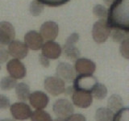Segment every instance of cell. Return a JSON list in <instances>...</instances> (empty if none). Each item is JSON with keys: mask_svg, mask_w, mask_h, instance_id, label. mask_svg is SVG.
<instances>
[{"mask_svg": "<svg viewBox=\"0 0 129 121\" xmlns=\"http://www.w3.org/2000/svg\"><path fill=\"white\" fill-rule=\"evenodd\" d=\"M11 114L15 119L26 120L31 115V109L24 102H17L10 106Z\"/></svg>", "mask_w": 129, "mask_h": 121, "instance_id": "52a82bcc", "label": "cell"}, {"mask_svg": "<svg viewBox=\"0 0 129 121\" xmlns=\"http://www.w3.org/2000/svg\"><path fill=\"white\" fill-rule=\"evenodd\" d=\"M52 121H64V119H61V118H56L55 119H52Z\"/></svg>", "mask_w": 129, "mask_h": 121, "instance_id": "d590c367", "label": "cell"}, {"mask_svg": "<svg viewBox=\"0 0 129 121\" xmlns=\"http://www.w3.org/2000/svg\"><path fill=\"white\" fill-rule=\"evenodd\" d=\"M15 94L17 95V98L21 100L22 102H25L30 96V86L25 82L17 83L15 86Z\"/></svg>", "mask_w": 129, "mask_h": 121, "instance_id": "ac0fdd59", "label": "cell"}, {"mask_svg": "<svg viewBox=\"0 0 129 121\" xmlns=\"http://www.w3.org/2000/svg\"><path fill=\"white\" fill-rule=\"evenodd\" d=\"M120 53L124 58L128 59V39L125 40L124 41L121 43Z\"/></svg>", "mask_w": 129, "mask_h": 121, "instance_id": "f546056e", "label": "cell"}, {"mask_svg": "<svg viewBox=\"0 0 129 121\" xmlns=\"http://www.w3.org/2000/svg\"><path fill=\"white\" fill-rule=\"evenodd\" d=\"M114 111L108 107H100L95 112L96 121H112Z\"/></svg>", "mask_w": 129, "mask_h": 121, "instance_id": "d6986e66", "label": "cell"}, {"mask_svg": "<svg viewBox=\"0 0 129 121\" xmlns=\"http://www.w3.org/2000/svg\"><path fill=\"white\" fill-rule=\"evenodd\" d=\"M39 60H40V65L43 66V67H44V68H48V66H49V64H50V62H49V59L48 58H47V57H45L44 56H43L42 54H40V56H39Z\"/></svg>", "mask_w": 129, "mask_h": 121, "instance_id": "d6a6232c", "label": "cell"}, {"mask_svg": "<svg viewBox=\"0 0 129 121\" xmlns=\"http://www.w3.org/2000/svg\"><path fill=\"white\" fill-rule=\"evenodd\" d=\"M103 2L106 3L107 6H110L111 4L114 2V0H103Z\"/></svg>", "mask_w": 129, "mask_h": 121, "instance_id": "836d02e7", "label": "cell"}, {"mask_svg": "<svg viewBox=\"0 0 129 121\" xmlns=\"http://www.w3.org/2000/svg\"><path fill=\"white\" fill-rule=\"evenodd\" d=\"M42 55L52 60H56L61 55L62 48L60 45L54 41H48L42 46Z\"/></svg>", "mask_w": 129, "mask_h": 121, "instance_id": "e0dca14e", "label": "cell"}, {"mask_svg": "<svg viewBox=\"0 0 129 121\" xmlns=\"http://www.w3.org/2000/svg\"><path fill=\"white\" fill-rule=\"evenodd\" d=\"M59 27L57 23L53 21H47L44 23L40 29V34L42 38L48 41H53L58 36Z\"/></svg>", "mask_w": 129, "mask_h": 121, "instance_id": "30bf717a", "label": "cell"}, {"mask_svg": "<svg viewBox=\"0 0 129 121\" xmlns=\"http://www.w3.org/2000/svg\"><path fill=\"white\" fill-rule=\"evenodd\" d=\"M56 74L64 82H71L75 78V70L70 63L60 62L56 69Z\"/></svg>", "mask_w": 129, "mask_h": 121, "instance_id": "7c38bea8", "label": "cell"}, {"mask_svg": "<svg viewBox=\"0 0 129 121\" xmlns=\"http://www.w3.org/2000/svg\"><path fill=\"white\" fill-rule=\"evenodd\" d=\"M107 107L113 111H117L123 107V100L119 95H112L107 100Z\"/></svg>", "mask_w": 129, "mask_h": 121, "instance_id": "ffe728a7", "label": "cell"}, {"mask_svg": "<svg viewBox=\"0 0 129 121\" xmlns=\"http://www.w3.org/2000/svg\"><path fill=\"white\" fill-rule=\"evenodd\" d=\"M9 58L8 51L3 45H0V64L5 63Z\"/></svg>", "mask_w": 129, "mask_h": 121, "instance_id": "4dcf8cb0", "label": "cell"}, {"mask_svg": "<svg viewBox=\"0 0 129 121\" xmlns=\"http://www.w3.org/2000/svg\"><path fill=\"white\" fill-rule=\"evenodd\" d=\"M112 121H129V108L123 107L115 112Z\"/></svg>", "mask_w": 129, "mask_h": 121, "instance_id": "484cf974", "label": "cell"}, {"mask_svg": "<svg viewBox=\"0 0 129 121\" xmlns=\"http://www.w3.org/2000/svg\"><path fill=\"white\" fill-rule=\"evenodd\" d=\"M0 70H1V66H0Z\"/></svg>", "mask_w": 129, "mask_h": 121, "instance_id": "8d00e7d4", "label": "cell"}, {"mask_svg": "<svg viewBox=\"0 0 129 121\" xmlns=\"http://www.w3.org/2000/svg\"><path fill=\"white\" fill-rule=\"evenodd\" d=\"M15 37V30L9 22H0V44H9Z\"/></svg>", "mask_w": 129, "mask_h": 121, "instance_id": "4fadbf2b", "label": "cell"}, {"mask_svg": "<svg viewBox=\"0 0 129 121\" xmlns=\"http://www.w3.org/2000/svg\"><path fill=\"white\" fill-rule=\"evenodd\" d=\"M109 7L107 22L110 27L129 31V0H114Z\"/></svg>", "mask_w": 129, "mask_h": 121, "instance_id": "6da1fadb", "label": "cell"}, {"mask_svg": "<svg viewBox=\"0 0 129 121\" xmlns=\"http://www.w3.org/2000/svg\"><path fill=\"white\" fill-rule=\"evenodd\" d=\"M39 2L42 3L44 5H46L48 7H60L64 4H66L70 0H38Z\"/></svg>", "mask_w": 129, "mask_h": 121, "instance_id": "83f0119b", "label": "cell"}, {"mask_svg": "<svg viewBox=\"0 0 129 121\" xmlns=\"http://www.w3.org/2000/svg\"><path fill=\"white\" fill-rule=\"evenodd\" d=\"M44 84L45 90L54 96L61 95L66 90V83L58 77H47Z\"/></svg>", "mask_w": 129, "mask_h": 121, "instance_id": "5b68a950", "label": "cell"}, {"mask_svg": "<svg viewBox=\"0 0 129 121\" xmlns=\"http://www.w3.org/2000/svg\"><path fill=\"white\" fill-rule=\"evenodd\" d=\"M96 65L87 58H78L74 63V70L80 74H93L95 71Z\"/></svg>", "mask_w": 129, "mask_h": 121, "instance_id": "2e32d148", "label": "cell"}, {"mask_svg": "<svg viewBox=\"0 0 129 121\" xmlns=\"http://www.w3.org/2000/svg\"><path fill=\"white\" fill-rule=\"evenodd\" d=\"M79 35L78 33H73L67 38V40L63 47V54L66 58L70 60H77L80 55L81 52L79 49L75 46V44L78 41Z\"/></svg>", "mask_w": 129, "mask_h": 121, "instance_id": "277c9868", "label": "cell"}, {"mask_svg": "<svg viewBox=\"0 0 129 121\" xmlns=\"http://www.w3.org/2000/svg\"><path fill=\"white\" fill-rule=\"evenodd\" d=\"M28 99H29L31 106L36 110L45 108L49 102L48 96L44 92L40 90L32 92L31 94H30Z\"/></svg>", "mask_w": 129, "mask_h": 121, "instance_id": "9a60e30c", "label": "cell"}, {"mask_svg": "<svg viewBox=\"0 0 129 121\" xmlns=\"http://www.w3.org/2000/svg\"><path fill=\"white\" fill-rule=\"evenodd\" d=\"M24 44L31 50H39L44 44V39L38 32L31 30L24 36Z\"/></svg>", "mask_w": 129, "mask_h": 121, "instance_id": "5bb4252c", "label": "cell"}, {"mask_svg": "<svg viewBox=\"0 0 129 121\" xmlns=\"http://www.w3.org/2000/svg\"><path fill=\"white\" fill-rule=\"evenodd\" d=\"M91 93L93 98H95L98 100H103L107 95V88L105 85L98 82L93 88Z\"/></svg>", "mask_w": 129, "mask_h": 121, "instance_id": "44dd1931", "label": "cell"}, {"mask_svg": "<svg viewBox=\"0 0 129 121\" xmlns=\"http://www.w3.org/2000/svg\"><path fill=\"white\" fill-rule=\"evenodd\" d=\"M0 121H15V120L12 119L7 118V119H0Z\"/></svg>", "mask_w": 129, "mask_h": 121, "instance_id": "e575fe53", "label": "cell"}, {"mask_svg": "<svg viewBox=\"0 0 129 121\" xmlns=\"http://www.w3.org/2000/svg\"><path fill=\"white\" fill-rule=\"evenodd\" d=\"M16 84H17L16 79L11 77H4L0 81V89L4 91L11 90V89L15 87Z\"/></svg>", "mask_w": 129, "mask_h": 121, "instance_id": "cb8c5ba5", "label": "cell"}, {"mask_svg": "<svg viewBox=\"0 0 129 121\" xmlns=\"http://www.w3.org/2000/svg\"><path fill=\"white\" fill-rule=\"evenodd\" d=\"M128 32L129 31H126L120 28H113L112 32H111L112 40L117 43H122L125 40L128 39Z\"/></svg>", "mask_w": 129, "mask_h": 121, "instance_id": "7402d4cb", "label": "cell"}, {"mask_svg": "<svg viewBox=\"0 0 129 121\" xmlns=\"http://www.w3.org/2000/svg\"><path fill=\"white\" fill-rule=\"evenodd\" d=\"M8 53L15 59H23L28 54V48L20 40H12L8 45Z\"/></svg>", "mask_w": 129, "mask_h": 121, "instance_id": "8fae6325", "label": "cell"}, {"mask_svg": "<svg viewBox=\"0 0 129 121\" xmlns=\"http://www.w3.org/2000/svg\"><path fill=\"white\" fill-rule=\"evenodd\" d=\"M44 5L39 2L38 0H33L29 6V11L31 15L33 16H38L42 13V11H44Z\"/></svg>", "mask_w": 129, "mask_h": 121, "instance_id": "d4e9b609", "label": "cell"}, {"mask_svg": "<svg viewBox=\"0 0 129 121\" xmlns=\"http://www.w3.org/2000/svg\"><path fill=\"white\" fill-rule=\"evenodd\" d=\"M73 88L74 90L91 92L93 88L98 83V80L92 74H80L74 79Z\"/></svg>", "mask_w": 129, "mask_h": 121, "instance_id": "3957f363", "label": "cell"}, {"mask_svg": "<svg viewBox=\"0 0 129 121\" xmlns=\"http://www.w3.org/2000/svg\"><path fill=\"white\" fill-rule=\"evenodd\" d=\"M31 121H52V116L49 113L42 110H36L31 113Z\"/></svg>", "mask_w": 129, "mask_h": 121, "instance_id": "603a6c76", "label": "cell"}, {"mask_svg": "<svg viewBox=\"0 0 129 121\" xmlns=\"http://www.w3.org/2000/svg\"><path fill=\"white\" fill-rule=\"evenodd\" d=\"M7 70L11 78L15 79H22L27 74L25 66L19 59H11L7 64Z\"/></svg>", "mask_w": 129, "mask_h": 121, "instance_id": "ba28073f", "label": "cell"}, {"mask_svg": "<svg viewBox=\"0 0 129 121\" xmlns=\"http://www.w3.org/2000/svg\"><path fill=\"white\" fill-rule=\"evenodd\" d=\"M72 101L76 107L79 108H87L93 103V96L90 92L74 90L72 94Z\"/></svg>", "mask_w": 129, "mask_h": 121, "instance_id": "9c48e42d", "label": "cell"}, {"mask_svg": "<svg viewBox=\"0 0 129 121\" xmlns=\"http://www.w3.org/2000/svg\"><path fill=\"white\" fill-rule=\"evenodd\" d=\"M64 121H86V119L82 114H73L64 119Z\"/></svg>", "mask_w": 129, "mask_h": 121, "instance_id": "1f68e13d", "label": "cell"}, {"mask_svg": "<svg viewBox=\"0 0 129 121\" xmlns=\"http://www.w3.org/2000/svg\"><path fill=\"white\" fill-rule=\"evenodd\" d=\"M11 106V102L8 97L0 94V110H4Z\"/></svg>", "mask_w": 129, "mask_h": 121, "instance_id": "f1b7e54d", "label": "cell"}, {"mask_svg": "<svg viewBox=\"0 0 129 121\" xmlns=\"http://www.w3.org/2000/svg\"><path fill=\"white\" fill-rule=\"evenodd\" d=\"M110 26L108 25L107 19H101L94 23L92 28V36L93 39L99 44L104 43L107 41L109 36L111 35Z\"/></svg>", "mask_w": 129, "mask_h": 121, "instance_id": "7a4b0ae2", "label": "cell"}, {"mask_svg": "<svg viewBox=\"0 0 129 121\" xmlns=\"http://www.w3.org/2000/svg\"><path fill=\"white\" fill-rule=\"evenodd\" d=\"M93 13L99 18V20L101 19H107V9L101 4H98L93 8Z\"/></svg>", "mask_w": 129, "mask_h": 121, "instance_id": "4316f807", "label": "cell"}, {"mask_svg": "<svg viewBox=\"0 0 129 121\" xmlns=\"http://www.w3.org/2000/svg\"><path fill=\"white\" fill-rule=\"evenodd\" d=\"M52 110L58 118L66 119L69 116L74 114V108L73 104L68 99H60L53 103Z\"/></svg>", "mask_w": 129, "mask_h": 121, "instance_id": "8992f818", "label": "cell"}]
</instances>
